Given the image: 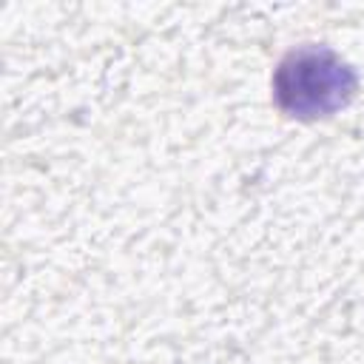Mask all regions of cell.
Returning a JSON list of instances; mask_svg holds the SVG:
<instances>
[{"mask_svg": "<svg viewBox=\"0 0 364 364\" xmlns=\"http://www.w3.org/2000/svg\"><path fill=\"white\" fill-rule=\"evenodd\" d=\"M273 102L299 122L330 119L358 91V71L330 46L304 43L290 48L273 68Z\"/></svg>", "mask_w": 364, "mask_h": 364, "instance_id": "1", "label": "cell"}]
</instances>
